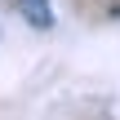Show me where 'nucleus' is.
I'll list each match as a JSON object with an SVG mask.
<instances>
[{"label": "nucleus", "instance_id": "obj_1", "mask_svg": "<svg viewBox=\"0 0 120 120\" xmlns=\"http://www.w3.org/2000/svg\"><path fill=\"white\" fill-rule=\"evenodd\" d=\"M22 18H27L36 31H49V27H53V13H49L45 0H22Z\"/></svg>", "mask_w": 120, "mask_h": 120}]
</instances>
